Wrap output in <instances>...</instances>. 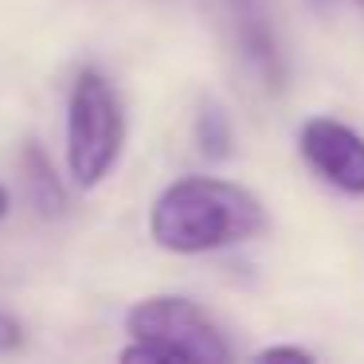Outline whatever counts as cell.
<instances>
[{"instance_id":"obj_1","label":"cell","mask_w":364,"mask_h":364,"mask_svg":"<svg viewBox=\"0 0 364 364\" xmlns=\"http://www.w3.org/2000/svg\"><path fill=\"white\" fill-rule=\"evenodd\" d=\"M267 228L262 200L251 188L220 176H181L149 212L153 243L176 255L239 247Z\"/></svg>"},{"instance_id":"obj_2","label":"cell","mask_w":364,"mask_h":364,"mask_svg":"<svg viewBox=\"0 0 364 364\" xmlns=\"http://www.w3.org/2000/svg\"><path fill=\"white\" fill-rule=\"evenodd\" d=\"M126 145V110L114 82L98 71H79L67 106V173L79 188H98Z\"/></svg>"},{"instance_id":"obj_3","label":"cell","mask_w":364,"mask_h":364,"mask_svg":"<svg viewBox=\"0 0 364 364\" xmlns=\"http://www.w3.org/2000/svg\"><path fill=\"white\" fill-rule=\"evenodd\" d=\"M126 329L137 341H157L173 348L176 360H204L228 364L231 345L220 325L188 298H145L126 314Z\"/></svg>"},{"instance_id":"obj_4","label":"cell","mask_w":364,"mask_h":364,"mask_svg":"<svg viewBox=\"0 0 364 364\" xmlns=\"http://www.w3.org/2000/svg\"><path fill=\"white\" fill-rule=\"evenodd\" d=\"M301 157L321 173L333 188L364 196V137L333 118H309L301 126Z\"/></svg>"},{"instance_id":"obj_5","label":"cell","mask_w":364,"mask_h":364,"mask_svg":"<svg viewBox=\"0 0 364 364\" xmlns=\"http://www.w3.org/2000/svg\"><path fill=\"white\" fill-rule=\"evenodd\" d=\"M24 173H28V188H32L36 204H40L48 215L63 212V184H59V176L51 173L48 157H43L36 145H28V153H24Z\"/></svg>"},{"instance_id":"obj_6","label":"cell","mask_w":364,"mask_h":364,"mask_svg":"<svg viewBox=\"0 0 364 364\" xmlns=\"http://www.w3.org/2000/svg\"><path fill=\"white\" fill-rule=\"evenodd\" d=\"M196 141H200V149H204L212 161H220V157L231 153V122H228V114H223L215 102L200 106V114H196Z\"/></svg>"},{"instance_id":"obj_7","label":"cell","mask_w":364,"mask_h":364,"mask_svg":"<svg viewBox=\"0 0 364 364\" xmlns=\"http://www.w3.org/2000/svg\"><path fill=\"white\" fill-rule=\"evenodd\" d=\"M20 345H24V325L12 314L0 309V353H12V348H20Z\"/></svg>"},{"instance_id":"obj_8","label":"cell","mask_w":364,"mask_h":364,"mask_svg":"<svg viewBox=\"0 0 364 364\" xmlns=\"http://www.w3.org/2000/svg\"><path fill=\"white\" fill-rule=\"evenodd\" d=\"M259 360H301V364H309V360H314V353L294 348V345H274V348H262Z\"/></svg>"},{"instance_id":"obj_9","label":"cell","mask_w":364,"mask_h":364,"mask_svg":"<svg viewBox=\"0 0 364 364\" xmlns=\"http://www.w3.org/2000/svg\"><path fill=\"white\" fill-rule=\"evenodd\" d=\"M4 215H9V192L0 188V220H4Z\"/></svg>"},{"instance_id":"obj_10","label":"cell","mask_w":364,"mask_h":364,"mask_svg":"<svg viewBox=\"0 0 364 364\" xmlns=\"http://www.w3.org/2000/svg\"><path fill=\"white\" fill-rule=\"evenodd\" d=\"M356 4H360V9H364V0H356Z\"/></svg>"}]
</instances>
